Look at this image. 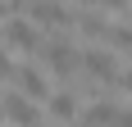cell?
I'll return each mask as SVG.
<instances>
[{
	"label": "cell",
	"mask_w": 132,
	"mask_h": 127,
	"mask_svg": "<svg viewBox=\"0 0 132 127\" xmlns=\"http://www.w3.org/2000/svg\"><path fill=\"white\" fill-rule=\"evenodd\" d=\"M78 68H82V77H87L91 86H100V91L119 86V77H123L114 50H100V46H87V50H82V59H78Z\"/></svg>",
	"instance_id": "6da1fadb"
},
{
	"label": "cell",
	"mask_w": 132,
	"mask_h": 127,
	"mask_svg": "<svg viewBox=\"0 0 132 127\" xmlns=\"http://www.w3.org/2000/svg\"><path fill=\"white\" fill-rule=\"evenodd\" d=\"M78 59L82 55L73 50V41L64 37V32H59V37H50V41H41V63H46V73H55V77H73L78 73Z\"/></svg>",
	"instance_id": "7a4b0ae2"
},
{
	"label": "cell",
	"mask_w": 132,
	"mask_h": 127,
	"mask_svg": "<svg viewBox=\"0 0 132 127\" xmlns=\"http://www.w3.org/2000/svg\"><path fill=\"white\" fill-rule=\"evenodd\" d=\"M27 9H32V23H37V27H55V32H68V27L78 23V14L68 9L64 0H27Z\"/></svg>",
	"instance_id": "3957f363"
},
{
	"label": "cell",
	"mask_w": 132,
	"mask_h": 127,
	"mask_svg": "<svg viewBox=\"0 0 132 127\" xmlns=\"http://www.w3.org/2000/svg\"><path fill=\"white\" fill-rule=\"evenodd\" d=\"M0 109H5V123H14V127H41L37 100H27L18 91H5V95H0Z\"/></svg>",
	"instance_id": "277c9868"
},
{
	"label": "cell",
	"mask_w": 132,
	"mask_h": 127,
	"mask_svg": "<svg viewBox=\"0 0 132 127\" xmlns=\"http://www.w3.org/2000/svg\"><path fill=\"white\" fill-rule=\"evenodd\" d=\"M0 37H5V46H14V50H23V55L41 50V27L32 18H9V23L0 27Z\"/></svg>",
	"instance_id": "5b68a950"
},
{
	"label": "cell",
	"mask_w": 132,
	"mask_h": 127,
	"mask_svg": "<svg viewBox=\"0 0 132 127\" xmlns=\"http://www.w3.org/2000/svg\"><path fill=\"white\" fill-rule=\"evenodd\" d=\"M14 82H18V95H27V100H50V73L37 63H18Z\"/></svg>",
	"instance_id": "8992f818"
},
{
	"label": "cell",
	"mask_w": 132,
	"mask_h": 127,
	"mask_svg": "<svg viewBox=\"0 0 132 127\" xmlns=\"http://www.w3.org/2000/svg\"><path fill=\"white\" fill-rule=\"evenodd\" d=\"M119 109L123 104H114V100H96V104H87L78 114V127H114L119 123Z\"/></svg>",
	"instance_id": "52a82bcc"
},
{
	"label": "cell",
	"mask_w": 132,
	"mask_h": 127,
	"mask_svg": "<svg viewBox=\"0 0 132 127\" xmlns=\"http://www.w3.org/2000/svg\"><path fill=\"white\" fill-rule=\"evenodd\" d=\"M46 109H50V118H55V123H78V114H82V109H78V91H50V100H46Z\"/></svg>",
	"instance_id": "ba28073f"
},
{
	"label": "cell",
	"mask_w": 132,
	"mask_h": 127,
	"mask_svg": "<svg viewBox=\"0 0 132 127\" xmlns=\"http://www.w3.org/2000/svg\"><path fill=\"white\" fill-rule=\"evenodd\" d=\"M73 27H82V37H109V23H105V18H100L96 9H82Z\"/></svg>",
	"instance_id": "9c48e42d"
},
{
	"label": "cell",
	"mask_w": 132,
	"mask_h": 127,
	"mask_svg": "<svg viewBox=\"0 0 132 127\" xmlns=\"http://www.w3.org/2000/svg\"><path fill=\"white\" fill-rule=\"evenodd\" d=\"M109 46H119V50H128V55H132V23L109 27Z\"/></svg>",
	"instance_id": "30bf717a"
},
{
	"label": "cell",
	"mask_w": 132,
	"mask_h": 127,
	"mask_svg": "<svg viewBox=\"0 0 132 127\" xmlns=\"http://www.w3.org/2000/svg\"><path fill=\"white\" fill-rule=\"evenodd\" d=\"M14 68H18V63H14V59H9V50L0 46V77H14Z\"/></svg>",
	"instance_id": "8fae6325"
},
{
	"label": "cell",
	"mask_w": 132,
	"mask_h": 127,
	"mask_svg": "<svg viewBox=\"0 0 132 127\" xmlns=\"http://www.w3.org/2000/svg\"><path fill=\"white\" fill-rule=\"evenodd\" d=\"M82 5H100V9H128L132 0H82Z\"/></svg>",
	"instance_id": "7c38bea8"
},
{
	"label": "cell",
	"mask_w": 132,
	"mask_h": 127,
	"mask_svg": "<svg viewBox=\"0 0 132 127\" xmlns=\"http://www.w3.org/2000/svg\"><path fill=\"white\" fill-rule=\"evenodd\" d=\"M119 86H123V95H132V68H128V73L119 77Z\"/></svg>",
	"instance_id": "4fadbf2b"
},
{
	"label": "cell",
	"mask_w": 132,
	"mask_h": 127,
	"mask_svg": "<svg viewBox=\"0 0 132 127\" xmlns=\"http://www.w3.org/2000/svg\"><path fill=\"white\" fill-rule=\"evenodd\" d=\"M114 127H132V109H119V123Z\"/></svg>",
	"instance_id": "5bb4252c"
},
{
	"label": "cell",
	"mask_w": 132,
	"mask_h": 127,
	"mask_svg": "<svg viewBox=\"0 0 132 127\" xmlns=\"http://www.w3.org/2000/svg\"><path fill=\"white\" fill-rule=\"evenodd\" d=\"M0 127H5V109H0Z\"/></svg>",
	"instance_id": "9a60e30c"
},
{
	"label": "cell",
	"mask_w": 132,
	"mask_h": 127,
	"mask_svg": "<svg viewBox=\"0 0 132 127\" xmlns=\"http://www.w3.org/2000/svg\"><path fill=\"white\" fill-rule=\"evenodd\" d=\"M0 14H5V5H0Z\"/></svg>",
	"instance_id": "2e32d148"
}]
</instances>
